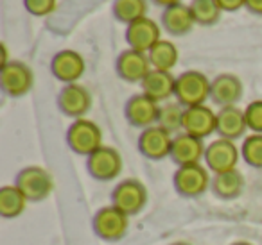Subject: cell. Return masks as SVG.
<instances>
[{"label":"cell","mask_w":262,"mask_h":245,"mask_svg":"<svg viewBox=\"0 0 262 245\" xmlns=\"http://www.w3.org/2000/svg\"><path fill=\"white\" fill-rule=\"evenodd\" d=\"M51 70L52 76L58 81H61L65 84H74L76 81H79L83 77L86 65H84V59L79 52L65 48V51H59L52 58Z\"/></svg>","instance_id":"cell-16"},{"label":"cell","mask_w":262,"mask_h":245,"mask_svg":"<svg viewBox=\"0 0 262 245\" xmlns=\"http://www.w3.org/2000/svg\"><path fill=\"white\" fill-rule=\"evenodd\" d=\"M232 245H251V243H248V241H235V243H232Z\"/></svg>","instance_id":"cell-34"},{"label":"cell","mask_w":262,"mask_h":245,"mask_svg":"<svg viewBox=\"0 0 262 245\" xmlns=\"http://www.w3.org/2000/svg\"><path fill=\"white\" fill-rule=\"evenodd\" d=\"M146 13L147 0H115L113 2V16L126 26L140 18H146Z\"/></svg>","instance_id":"cell-25"},{"label":"cell","mask_w":262,"mask_h":245,"mask_svg":"<svg viewBox=\"0 0 262 245\" xmlns=\"http://www.w3.org/2000/svg\"><path fill=\"white\" fill-rule=\"evenodd\" d=\"M246 9L255 15H262V0H246Z\"/></svg>","instance_id":"cell-32"},{"label":"cell","mask_w":262,"mask_h":245,"mask_svg":"<svg viewBox=\"0 0 262 245\" xmlns=\"http://www.w3.org/2000/svg\"><path fill=\"white\" fill-rule=\"evenodd\" d=\"M172 140H174L172 134L169 131H165L164 127L160 126L147 127L139 136V151L147 159L158 161V159H164L167 156H171Z\"/></svg>","instance_id":"cell-11"},{"label":"cell","mask_w":262,"mask_h":245,"mask_svg":"<svg viewBox=\"0 0 262 245\" xmlns=\"http://www.w3.org/2000/svg\"><path fill=\"white\" fill-rule=\"evenodd\" d=\"M129 227V215L120 211L117 206H104L94 216V231L106 241H117L126 236Z\"/></svg>","instance_id":"cell-5"},{"label":"cell","mask_w":262,"mask_h":245,"mask_svg":"<svg viewBox=\"0 0 262 245\" xmlns=\"http://www.w3.org/2000/svg\"><path fill=\"white\" fill-rule=\"evenodd\" d=\"M115 70L120 79H124L126 83H142L147 74L153 70V66H151L147 54L127 48L120 52V56L117 58Z\"/></svg>","instance_id":"cell-12"},{"label":"cell","mask_w":262,"mask_h":245,"mask_svg":"<svg viewBox=\"0 0 262 245\" xmlns=\"http://www.w3.org/2000/svg\"><path fill=\"white\" fill-rule=\"evenodd\" d=\"M147 58L151 61V66L155 70H164V72H171L178 63V48L172 41L160 40L149 52Z\"/></svg>","instance_id":"cell-24"},{"label":"cell","mask_w":262,"mask_h":245,"mask_svg":"<svg viewBox=\"0 0 262 245\" xmlns=\"http://www.w3.org/2000/svg\"><path fill=\"white\" fill-rule=\"evenodd\" d=\"M239 156V149H237V145L232 140L217 138L210 145H207L205 163H207L208 170H212L214 174H223L237 168Z\"/></svg>","instance_id":"cell-8"},{"label":"cell","mask_w":262,"mask_h":245,"mask_svg":"<svg viewBox=\"0 0 262 245\" xmlns=\"http://www.w3.org/2000/svg\"><path fill=\"white\" fill-rule=\"evenodd\" d=\"M246 131L248 124L243 109H239L237 106H226V108H221L217 111V129H215V133L219 134V138L235 141L237 138H243Z\"/></svg>","instance_id":"cell-19"},{"label":"cell","mask_w":262,"mask_h":245,"mask_svg":"<svg viewBox=\"0 0 262 245\" xmlns=\"http://www.w3.org/2000/svg\"><path fill=\"white\" fill-rule=\"evenodd\" d=\"M205 152H207V147H205L201 138L180 133L172 140V149L169 158L178 166L196 165V163H201V159H205Z\"/></svg>","instance_id":"cell-17"},{"label":"cell","mask_w":262,"mask_h":245,"mask_svg":"<svg viewBox=\"0 0 262 245\" xmlns=\"http://www.w3.org/2000/svg\"><path fill=\"white\" fill-rule=\"evenodd\" d=\"M124 115H126L127 122H129L131 126L140 127V129L144 131V129H147V127H153L158 124L160 104L144 93L133 95V97L126 102Z\"/></svg>","instance_id":"cell-10"},{"label":"cell","mask_w":262,"mask_h":245,"mask_svg":"<svg viewBox=\"0 0 262 245\" xmlns=\"http://www.w3.org/2000/svg\"><path fill=\"white\" fill-rule=\"evenodd\" d=\"M160 26L151 18H140L137 22L129 23L126 29V41L129 45V48L139 52H147L162 40L160 38Z\"/></svg>","instance_id":"cell-15"},{"label":"cell","mask_w":262,"mask_h":245,"mask_svg":"<svg viewBox=\"0 0 262 245\" xmlns=\"http://www.w3.org/2000/svg\"><path fill=\"white\" fill-rule=\"evenodd\" d=\"M171 245H190V243H187V241H174V243H171Z\"/></svg>","instance_id":"cell-35"},{"label":"cell","mask_w":262,"mask_h":245,"mask_svg":"<svg viewBox=\"0 0 262 245\" xmlns=\"http://www.w3.org/2000/svg\"><path fill=\"white\" fill-rule=\"evenodd\" d=\"M86 166L92 177L99 181H112L122 172V156L117 149L102 145L88 156Z\"/></svg>","instance_id":"cell-9"},{"label":"cell","mask_w":262,"mask_h":245,"mask_svg":"<svg viewBox=\"0 0 262 245\" xmlns=\"http://www.w3.org/2000/svg\"><path fill=\"white\" fill-rule=\"evenodd\" d=\"M217 129V113L208 106H192L185 108L183 113V133L192 134L196 138H207Z\"/></svg>","instance_id":"cell-14"},{"label":"cell","mask_w":262,"mask_h":245,"mask_svg":"<svg viewBox=\"0 0 262 245\" xmlns=\"http://www.w3.org/2000/svg\"><path fill=\"white\" fill-rule=\"evenodd\" d=\"M112 202L126 215H137L147 204V188L139 179H124L113 190Z\"/></svg>","instance_id":"cell-6"},{"label":"cell","mask_w":262,"mask_h":245,"mask_svg":"<svg viewBox=\"0 0 262 245\" xmlns=\"http://www.w3.org/2000/svg\"><path fill=\"white\" fill-rule=\"evenodd\" d=\"M194 16L190 11V6L176 4L171 8H165L162 13V26L172 36H183L190 33L194 27Z\"/></svg>","instance_id":"cell-21"},{"label":"cell","mask_w":262,"mask_h":245,"mask_svg":"<svg viewBox=\"0 0 262 245\" xmlns=\"http://www.w3.org/2000/svg\"><path fill=\"white\" fill-rule=\"evenodd\" d=\"M58 108L70 118H83L92 108V95L81 84H65L58 95Z\"/></svg>","instance_id":"cell-13"},{"label":"cell","mask_w":262,"mask_h":245,"mask_svg":"<svg viewBox=\"0 0 262 245\" xmlns=\"http://www.w3.org/2000/svg\"><path fill=\"white\" fill-rule=\"evenodd\" d=\"M155 4L160 6V8H171V6H176V4H182V0H153Z\"/></svg>","instance_id":"cell-33"},{"label":"cell","mask_w":262,"mask_h":245,"mask_svg":"<svg viewBox=\"0 0 262 245\" xmlns=\"http://www.w3.org/2000/svg\"><path fill=\"white\" fill-rule=\"evenodd\" d=\"M244 176L239 170H230V172L215 174L212 181V190L221 199H235L244 190Z\"/></svg>","instance_id":"cell-23"},{"label":"cell","mask_w":262,"mask_h":245,"mask_svg":"<svg viewBox=\"0 0 262 245\" xmlns=\"http://www.w3.org/2000/svg\"><path fill=\"white\" fill-rule=\"evenodd\" d=\"M190 11H192L194 22L200 26H214L221 16L223 9L215 0H192L190 2Z\"/></svg>","instance_id":"cell-27"},{"label":"cell","mask_w":262,"mask_h":245,"mask_svg":"<svg viewBox=\"0 0 262 245\" xmlns=\"http://www.w3.org/2000/svg\"><path fill=\"white\" fill-rule=\"evenodd\" d=\"M142 93L151 97L153 101L165 102L169 97L174 95L176 90V77L171 72H164V70H151L142 81Z\"/></svg>","instance_id":"cell-20"},{"label":"cell","mask_w":262,"mask_h":245,"mask_svg":"<svg viewBox=\"0 0 262 245\" xmlns=\"http://www.w3.org/2000/svg\"><path fill=\"white\" fill-rule=\"evenodd\" d=\"M0 86L9 97H24L34 86V72L22 61H9L2 65Z\"/></svg>","instance_id":"cell-4"},{"label":"cell","mask_w":262,"mask_h":245,"mask_svg":"<svg viewBox=\"0 0 262 245\" xmlns=\"http://www.w3.org/2000/svg\"><path fill=\"white\" fill-rule=\"evenodd\" d=\"M241 156L253 168H262V134H250L244 138Z\"/></svg>","instance_id":"cell-28"},{"label":"cell","mask_w":262,"mask_h":245,"mask_svg":"<svg viewBox=\"0 0 262 245\" xmlns=\"http://www.w3.org/2000/svg\"><path fill=\"white\" fill-rule=\"evenodd\" d=\"M27 197L16 184L0 188V215L4 218H16L27 208Z\"/></svg>","instance_id":"cell-22"},{"label":"cell","mask_w":262,"mask_h":245,"mask_svg":"<svg viewBox=\"0 0 262 245\" xmlns=\"http://www.w3.org/2000/svg\"><path fill=\"white\" fill-rule=\"evenodd\" d=\"M208 184H210V176L201 163L178 166L174 172V188L183 197H198L205 193Z\"/></svg>","instance_id":"cell-7"},{"label":"cell","mask_w":262,"mask_h":245,"mask_svg":"<svg viewBox=\"0 0 262 245\" xmlns=\"http://www.w3.org/2000/svg\"><path fill=\"white\" fill-rule=\"evenodd\" d=\"M183 113H185V108L180 102H165L164 106H160L157 126L164 127L171 134L178 133L180 129H183Z\"/></svg>","instance_id":"cell-26"},{"label":"cell","mask_w":262,"mask_h":245,"mask_svg":"<svg viewBox=\"0 0 262 245\" xmlns=\"http://www.w3.org/2000/svg\"><path fill=\"white\" fill-rule=\"evenodd\" d=\"M219 4V8L223 9V11H239L241 8H246V0H215Z\"/></svg>","instance_id":"cell-31"},{"label":"cell","mask_w":262,"mask_h":245,"mask_svg":"<svg viewBox=\"0 0 262 245\" xmlns=\"http://www.w3.org/2000/svg\"><path fill=\"white\" fill-rule=\"evenodd\" d=\"M16 186L24 191L29 202H40L47 199L54 190V179L43 166H26L16 176Z\"/></svg>","instance_id":"cell-3"},{"label":"cell","mask_w":262,"mask_h":245,"mask_svg":"<svg viewBox=\"0 0 262 245\" xmlns=\"http://www.w3.org/2000/svg\"><path fill=\"white\" fill-rule=\"evenodd\" d=\"M210 88L212 81H208L205 74L198 72V70H187L176 77V102H180L183 108L201 106L210 97Z\"/></svg>","instance_id":"cell-1"},{"label":"cell","mask_w":262,"mask_h":245,"mask_svg":"<svg viewBox=\"0 0 262 245\" xmlns=\"http://www.w3.org/2000/svg\"><path fill=\"white\" fill-rule=\"evenodd\" d=\"M243 83L233 74H219L212 81L210 88V99L221 108L226 106H235L243 97Z\"/></svg>","instance_id":"cell-18"},{"label":"cell","mask_w":262,"mask_h":245,"mask_svg":"<svg viewBox=\"0 0 262 245\" xmlns=\"http://www.w3.org/2000/svg\"><path fill=\"white\" fill-rule=\"evenodd\" d=\"M67 143L76 154L90 156L102 147V131L95 122L88 118H77L67 131Z\"/></svg>","instance_id":"cell-2"},{"label":"cell","mask_w":262,"mask_h":245,"mask_svg":"<svg viewBox=\"0 0 262 245\" xmlns=\"http://www.w3.org/2000/svg\"><path fill=\"white\" fill-rule=\"evenodd\" d=\"M248 129L253 134H262V101H253L244 109Z\"/></svg>","instance_id":"cell-29"},{"label":"cell","mask_w":262,"mask_h":245,"mask_svg":"<svg viewBox=\"0 0 262 245\" xmlns=\"http://www.w3.org/2000/svg\"><path fill=\"white\" fill-rule=\"evenodd\" d=\"M26 9L34 16H47L58 6V0H24Z\"/></svg>","instance_id":"cell-30"}]
</instances>
